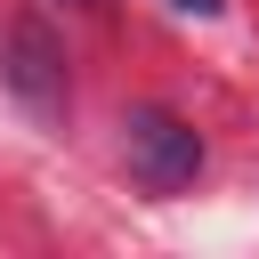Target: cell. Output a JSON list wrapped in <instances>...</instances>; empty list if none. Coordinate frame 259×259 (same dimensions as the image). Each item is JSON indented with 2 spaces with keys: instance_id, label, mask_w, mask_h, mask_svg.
<instances>
[{
  "instance_id": "cell-2",
  "label": "cell",
  "mask_w": 259,
  "mask_h": 259,
  "mask_svg": "<svg viewBox=\"0 0 259 259\" xmlns=\"http://www.w3.org/2000/svg\"><path fill=\"white\" fill-rule=\"evenodd\" d=\"M0 73H8V89H16L40 121H57V113H65V49H57V32H49L40 16H16Z\"/></svg>"
},
{
  "instance_id": "cell-3",
  "label": "cell",
  "mask_w": 259,
  "mask_h": 259,
  "mask_svg": "<svg viewBox=\"0 0 259 259\" xmlns=\"http://www.w3.org/2000/svg\"><path fill=\"white\" fill-rule=\"evenodd\" d=\"M170 8H186V16H219V0H170Z\"/></svg>"
},
{
  "instance_id": "cell-1",
  "label": "cell",
  "mask_w": 259,
  "mask_h": 259,
  "mask_svg": "<svg viewBox=\"0 0 259 259\" xmlns=\"http://www.w3.org/2000/svg\"><path fill=\"white\" fill-rule=\"evenodd\" d=\"M121 154H130V178H138L146 194H178V186H194V170H202V138H194L170 105H130V113H121Z\"/></svg>"
}]
</instances>
